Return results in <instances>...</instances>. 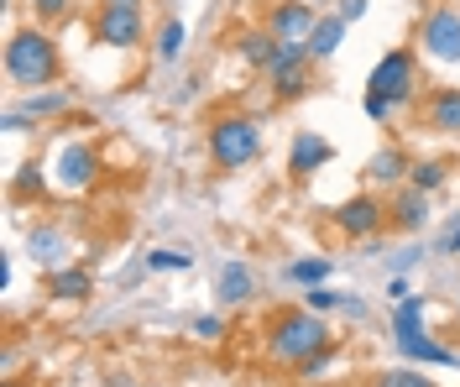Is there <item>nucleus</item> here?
Segmentation results:
<instances>
[{"label":"nucleus","mask_w":460,"mask_h":387,"mask_svg":"<svg viewBox=\"0 0 460 387\" xmlns=\"http://www.w3.org/2000/svg\"><path fill=\"white\" fill-rule=\"evenodd\" d=\"M5 84L11 90H53L58 79H63V53H58L53 31L37 27V22H27V27H11V37H5Z\"/></svg>","instance_id":"f257e3e1"},{"label":"nucleus","mask_w":460,"mask_h":387,"mask_svg":"<svg viewBox=\"0 0 460 387\" xmlns=\"http://www.w3.org/2000/svg\"><path fill=\"white\" fill-rule=\"evenodd\" d=\"M335 335L324 325V314H314L309 303H293V309H278L272 320H267V335H261V346H267V361L272 366H298V361H309L319 346H330Z\"/></svg>","instance_id":"f03ea898"},{"label":"nucleus","mask_w":460,"mask_h":387,"mask_svg":"<svg viewBox=\"0 0 460 387\" xmlns=\"http://www.w3.org/2000/svg\"><path fill=\"white\" fill-rule=\"evenodd\" d=\"M204 152L220 173H241L261 157V120L252 110H220L204 131Z\"/></svg>","instance_id":"7ed1b4c3"},{"label":"nucleus","mask_w":460,"mask_h":387,"mask_svg":"<svg viewBox=\"0 0 460 387\" xmlns=\"http://www.w3.org/2000/svg\"><path fill=\"white\" fill-rule=\"evenodd\" d=\"M419 84H424L419 48H387V53L372 63V74H367V90L382 94V100H393V110L413 105V100H419Z\"/></svg>","instance_id":"20e7f679"},{"label":"nucleus","mask_w":460,"mask_h":387,"mask_svg":"<svg viewBox=\"0 0 460 387\" xmlns=\"http://www.w3.org/2000/svg\"><path fill=\"white\" fill-rule=\"evenodd\" d=\"M261 79H267V94L283 100V105L288 100H304V94L314 90V53H309V42H283Z\"/></svg>","instance_id":"39448f33"},{"label":"nucleus","mask_w":460,"mask_h":387,"mask_svg":"<svg viewBox=\"0 0 460 387\" xmlns=\"http://www.w3.org/2000/svg\"><path fill=\"white\" fill-rule=\"evenodd\" d=\"M89 31H94V42H100V48L131 53V48H142V42H146V16H142V5H111V0H100Z\"/></svg>","instance_id":"423d86ee"},{"label":"nucleus","mask_w":460,"mask_h":387,"mask_svg":"<svg viewBox=\"0 0 460 387\" xmlns=\"http://www.w3.org/2000/svg\"><path fill=\"white\" fill-rule=\"evenodd\" d=\"M330 225L341 231L345 241H372L387 231V199L376 194V189H367V194H350L345 205L330 209Z\"/></svg>","instance_id":"0eeeda50"},{"label":"nucleus","mask_w":460,"mask_h":387,"mask_svg":"<svg viewBox=\"0 0 460 387\" xmlns=\"http://www.w3.org/2000/svg\"><path fill=\"white\" fill-rule=\"evenodd\" d=\"M419 53L434 63H460V11L456 5H434L419 22Z\"/></svg>","instance_id":"6e6552de"},{"label":"nucleus","mask_w":460,"mask_h":387,"mask_svg":"<svg viewBox=\"0 0 460 387\" xmlns=\"http://www.w3.org/2000/svg\"><path fill=\"white\" fill-rule=\"evenodd\" d=\"M100 179V157L89 142H63L58 147V189L63 194H89Z\"/></svg>","instance_id":"1a4fd4ad"},{"label":"nucleus","mask_w":460,"mask_h":387,"mask_svg":"<svg viewBox=\"0 0 460 387\" xmlns=\"http://www.w3.org/2000/svg\"><path fill=\"white\" fill-rule=\"evenodd\" d=\"M314 22H319V11L309 5V0H272V5H267V22H261V27L272 31L278 42H309Z\"/></svg>","instance_id":"9d476101"},{"label":"nucleus","mask_w":460,"mask_h":387,"mask_svg":"<svg viewBox=\"0 0 460 387\" xmlns=\"http://www.w3.org/2000/svg\"><path fill=\"white\" fill-rule=\"evenodd\" d=\"M424 225H429V194L413 189V183L393 189V199H387V231L413 236V231H424Z\"/></svg>","instance_id":"9b49d317"},{"label":"nucleus","mask_w":460,"mask_h":387,"mask_svg":"<svg viewBox=\"0 0 460 387\" xmlns=\"http://www.w3.org/2000/svg\"><path fill=\"white\" fill-rule=\"evenodd\" d=\"M68 110H74V100L63 90H31L22 105L5 110V131H27L31 120H53V116H68Z\"/></svg>","instance_id":"f8f14e48"},{"label":"nucleus","mask_w":460,"mask_h":387,"mask_svg":"<svg viewBox=\"0 0 460 387\" xmlns=\"http://www.w3.org/2000/svg\"><path fill=\"white\" fill-rule=\"evenodd\" d=\"M335 163V147L319 136V131H298L293 136V147H288V179H314L319 168H330Z\"/></svg>","instance_id":"ddd939ff"},{"label":"nucleus","mask_w":460,"mask_h":387,"mask_svg":"<svg viewBox=\"0 0 460 387\" xmlns=\"http://www.w3.org/2000/svg\"><path fill=\"white\" fill-rule=\"evenodd\" d=\"M419 120H424V131H434V136H460V84H445V90L424 94Z\"/></svg>","instance_id":"4468645a"},{"label":"nucleus","mask_w":460,"mask_h":387,"mask_svg":"<svg viewBox=\"0 0 460 387\" xmlns=\"http://www.w3.org/2000/svg\"><path fill=\"white\" fill-rule=\"evenodd\" d=\"M408 173H413V157L402 147H376L367 163V189H402Z\"/></svg>","instance_id":"2eb2a0df"},{"label":"nucleus","mask_w":460,"mask_h":387,"mask_svg":"<svg viewBox=\"0 0 460 387\" xmlns=\"http://www.w3.org/2000/svg\"><path fill=\"white\" fill-rule=\"evenodd\" d=\"M398 340V351L408 366H456L460 372V356L450 351V346H439V340H429V330H413V335H393Z\"/></svg>","instance_id":"dca6fc26"},{"label":"nucleus","mask_w":460,"mask_h":387,"mask_svg":"<svg viewBox=\"0 0 460 387\" xmlns=\"http://www.w3.org/2000/svg\"><path fill=\"white\" fill-rule=\"evenodd\" d=\"M278 48H283V42H278V37H272L267 27L235 31V53H241V63H246V68H257V74H267V68H272Z\"/></svg>","instance_id":"f3484780"},{"label":"nucleus","mask_w":460,"mask_h":387,"mask_svg":"<svg viewBox=\"0 0 460 387\" xmlns=\"http://www.w3.org/2000/svg\"><path fill=\"white\" fill-rule=\"evenodd\" d=\"M215 294H220V303H226V309H241L246 298L257 294V272L246 268V262H226V268H220V277H215Z\"/></svg>","instance_id":"a211bd4d"},{"label":"nucleus","mask_w":460,"mask_h":387,"mask_svg":"<svg viewBox=\"0 0 460 387\" xmlns=\"http://www.w3.org/2000/svg\"><path fill=\"white\" fill-rule=\"evenodd\" d=\"M48 294L58 303H84L94 294V277H89V268H53L48 272Z\"/></svg>","instance_id":"6ab92c4d"},{"label":"nucleus","mask_w":460,"mask_h":387,"mask_svg":"<svg viewBox=\"0 0 460 387\" xmlns=\"http://www.w3.org/2000/svg\"><path fill=\"white\" fill-rule=\"evenodd\" d=\"M345 27H350V22H341L335 11H330V16H319L314 31H309V53H314V63H324V58H335V53H341Z\"/></svg>","instance_id":"aec40b11"},{"label":"nucleus","mask_w":460,"mask_h":387,"mask_svg":"<svg viewBox=\"0 0 460 387\" xmlns=\"http://www.w3.org/2000/svg\"><path fill=\"white\" fill-rule=\"evenodd\" d=\"M330 277H335L330 257H298V262H288V283H298V288H319Z\"/></svg>","instance_id":"412c9836"},{"label":"nucleus","mask_w":460,"mask_h":387,"mask_svg":"<svg viewBox=\"0 0 460 387\" xmlns=\"http://www.w3.org/2000/svg\"><path fill=\"white\" fill-rule=\"evenodd\" d=\"M445 179H450V163H445V157H424V163H413V173H408V183L424 189V194H434Z\"/></svg>","instance_id":"4be33fe9"},{"label":"nucleus","mask_w":460,"mask_h":387,"mask_svg":"<svg viewBox=\"0 0 460 387\" xmlns=\"http://www.w3.org/2000/svg\"><path fill=\"white\" fill-rule=\"evenodd\" d=\"M152 53L163 63H178V53H183V22L178 16H168L163 27H157V42H152Z\"/></svg>","instance_id":"5701e85b"},{"label":"nucleus","mask_w":460,"mask_h":387,"mask_svg":"<svg viewBox=\"0 0 460 387\" xmlns=\"http://www.w3.org/2000/svg\"><path fill=\"white\" fill-rule=\"evenodd\" d=\"M27 5H31V22H37V27H58V22L74 16L79 0H27Z\"/></svg>","instance_id":"b1692460"},{"label":"nucleus","mask_w":460,"mask_h":387,"mask_svg":"<svg viewBox=\"0 0 460 387\" xmlns=\"http://www.w3.org/2000/svg\"><path fill=\"white\" fill-rule=\"evenodd\" d=\"M304 303H309L314 314H335V309H345L350 298H345V294H330V283H319V288H304Z\"/></svg>","instance_id":"393cba45"},{"label":"nucleus","mask_w":460,"mask_h":387,"mask_svg":"<svg viewBox=\"0 0 460 387\" xmlns=\"http://www.w3.org/2000/svg\"><path fill=\"white\" fill-rule=\"evenodd\" d=\"M330 361H335V340H330V346H319L309 361H298V366H293V377H298V383H319V372H324Z\"/></svg>","instance_id":"a878e982"},{"label":"nucleus","mask_w":460,"mask_h":387,"mask_svg":"<svg viewBox=\"0 0 460 387\" xmlns=\"http://www.w3.org/2000/svg\"><path fill=\"white\" fill-rule=\"evenodd\" d=\"M376 387H439L434 377H424L419 366H398V372H382L376 377Z\"/></svg>","instance_id":"bb28decb"},{"label":"nucleus","mask_w":460,"mask_h":387,"mask_svg":"<svg viewBox=\"0 0 460 387\" xmlns=\"http://www.w3.org/2000/svg\"><path fill=\"white\" fill-rule=\"evenodd\" d=\"M58 251H63V236H58L53 225H37V231H31V257H42V262H53Z\"/></svg>","instance_id":"cd10ccee"},{"label":"nucleus","mask_w":460,"mask_h":387,"mask_svg":"<svg viewBox=\"0 0 460 387\" xmlns=\"http://www.w3.org/2000/svg\"><path fill=\"white\" fill-rule=\"evenodd\" d=\"M146 268L152 272H183V268H194V257H189V251H163V246H157V251L146 257Z\"/></svg>","instance_id":"c85d7f7f"},{"label":"nucleus","mask_w":460,"mask_h":387,"mask_svg":"<svg viewBox=\"0 0 460 387\" xmlns=\"http://www.w3.org/2000/svg\"><path fill=\"white\" fill-rule=\"evenodd\" d=\"M189 335L204 340V346H215V340H226V320H220V314H199V320L189 325Z\"/></svg>","instance_id":"c756f323"},{"label":"nucleus","mask_w":460,"mask_h":387,"mask_svg":"<svg viewBox=\"0 0 460 387\" xmlns=\"http://www.w3.org/2000/svg\"><path fill=\"white\" fill-rule=\"evenodd\" d=\"M361 110H367L372 120H387V116H393V100H382V94L367 90V94H361Z\"/></svg>","instance_id":"7c9ffc66"},{"label":"nucleus","mask_w":460,"mask_h":387,"mask_svg":"<svg viewBox=\"0 0 460 387\" xmlns=\"http://www.w3.org/2000/svg\"><path fill=\"white\" fill-rule=\"evenodd\" d=\"M361 11H367V0H341V5H335V16H341V22H356Z\"/></svg>","instance_id":"2f4dec72"},{"label":"nucleus","mask_w":460,"mask_h":387,"mask_svg":"<svg viewBox=\"0 0 460 387\" xmlns=\"http://www.w3.org/2000/svg\"><path fill=\"white\" fill-rule=\"evenodd\" d=\"M445 251H460V225H450V236H445Z\"/></svg>","instance_id":"473e14b6"},{"label":"nucleus","mask_w":460,"mask_h":387,"mask_svg":"<svg viewBox=\"0 0 460 387\" xmlns=\"http://www.w3.org/2000/svg\"><path fill=\"white\" fill-rule=\"evenodd\" d=\"M0 387H27V383H16V377H5V383H0Z\"/></svg>","instance_id":"72a5a7b5"},{"label":"nucleus","mask_w":460,"mask_h":387,"mask_svg":"<svg viewBox=\"0 0 460 387\" xmlns=\"http://www.w3.org/2000/svg\"><path fill=\"white\" fill-rule=\"evenodd\" d=\"M111 5H142V0H111Z\"/></svg>","instance_id":"f704fd0d"},{"label":"nucleus","mask_w":460,"mask_h":387,"mask_svg":"<svg viewBox=\"0 0 460 387\" xmlns=\"http://www.w3.org/2000/svg\"><path fill=\"white\" fill-rule=\"evenodd\" d=\"M456 314H460V298H456Z\"/></svg>","instance_id":"c9c22d12"}]
</instances>
